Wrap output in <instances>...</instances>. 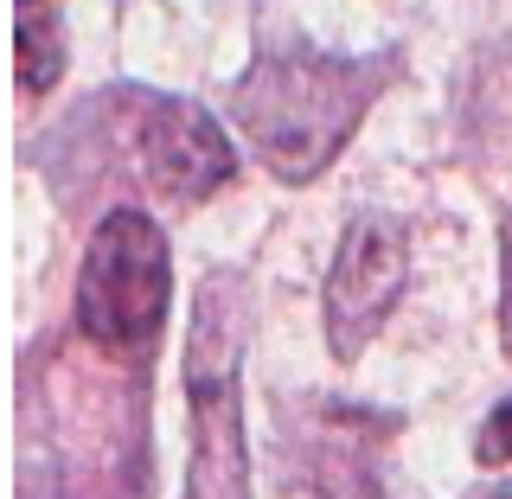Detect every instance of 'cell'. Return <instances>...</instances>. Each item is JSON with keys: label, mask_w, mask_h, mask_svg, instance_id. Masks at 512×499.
<instances>
[{"label": "cell", "mask_w": 512, "mask_h": 499, "mask_svg": "<svg viewBox=\"0 0 512 499\" xmlns=\"http://www.w3.org/2000/svg\"><path fill=\"white\" fill-rule=\"evenodd\" d=\"M410 276V237L397 218L365 212L346 224L340 250H333V276H327V346L333 359H359L372 346V333L391 320L397 295Z\"/></svg>", "instance_id": "5b68a950"}, {"label": "cell", "mask_w": 512, "mask_h": 499, "mask_svg": "<svg viewBox=\"0 0 512 499\" xmlns=\"http://www.w3.org/2000/svg\"><path fill=\"white\" fill-rule=\"evenodd\" d=\"M71 141H84L77 167L103 180H128L167 205H205L231 186L237 154L224 128L199 103L154 90H109L71 116Z\"/></svg>", "instance_id": "7a4b0ae2"}, {"label": "cell", "mask_w": 512, "mask_h": 499, "mask_svg": "<svg viewBox=\"0 0 512 499\" xmlns=\"http://www.w3.org/2000/svg\"><path fill=\"white\" fill-rule=\"evenodd\" d=\"M506 346H512V276H506Z\"/></svg>", "instance_id": "30bf717a"}, {"label": "cell", "mask_w": 512, "mask_h": 499, "mask_svg": "<svg viewBox=\"0 0 512 499\" xmlns=\"http://www.w3.org/2000/svg\"><path fill=\"white\" fill-rule=\"evenodd\" d=\"M468 499H512V480H493V487H480V493H468Z\"/></svg>", "instance_id": "9c48e42d"}, {"label": "cell", "mask_w": 512, "mask_h": 499, "mask_svg": "<svg viewBox=\"0 0 512 499\" xmlns=\"http://www.w3.org/2000/svg\"><path fill=\"white\" fill-rule=\"evenodd\" d=\"M244 320L250 301L237 276H212L192 301L186 333V410H192V461L186 499H250V442H244Z\"/></svg>", "instance_id": "3957f363"}, {"label": "cell", "mask_w": 512, "mask_h": 499, "mask_svg": "<svg viewBox=\"0 0 512 499\" xmlns=\"http://www.w3.org/2000/svg\"><path fill=\"white\" fill-rule=\"evenodd\" d=\"M474 455L487 461V468H512V397H506V404H493V416L480 423Z\"/></svg>", "instance_id": "ba28073f"}, {"label": "cell", "mask_w": 512, "mask_h": 499, "mask_svg": "<svg viewBox=\"0 0 512 499\" xmlns=\"http://www.w3.org/2000/svg\"><path fill=\"white\" fill-rule=\"evenodd\" d=\"M397 52H320L308 39H282L237 77L231 116L244 128L250 154L276 180L301 186L333 167V154L352 141V128L372 116V103L397 84Z\"/></svg>", "instance_id": "6da1fadb"}, {"label": "cell", "mask_w": 512, "mask_h": 499, "mask_svg": "<svg viewBox=\"0 0 512 499\" xmlns=\"http://www.w3.org/2000/svg\"><path fill=\"white\" fill-rule=\"evenodd\" d=\"M397 416L352 410V404H308L301 429H282L288 448V499H391L378 448L391 442Z\"/></svg>", "instance_id": "8992f818"}, {"label": "cell", "mask_w": 512, "mask_h": 499, "mask_svg": "<svg viewBox=\"0 0 512 499\" xmlns=\"http://www.w3.org/2000/svg\"><path fill=\"white\" fill-rule=\"evenodd\" d=\"M13 71L32 96L64 77V0H13Z\"/></svg>", "instance_id": "52a82bcc"}, {"label": "cell", "mask_w": 512, "mask_h": 499, "mask_svg": "<svg viewBox=\"0 0 512 499\" xmlns=\"http://www.w3.org/2000/svg\"><path fill=\"white\" fill-rule=\"evenodd\" d=\"M173 295V256L148 212H109L96 224L77 276V333L122 365L154 359Z\"/></svg>", "instance_id": "277c9868"}]
</instances>
